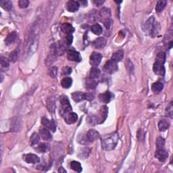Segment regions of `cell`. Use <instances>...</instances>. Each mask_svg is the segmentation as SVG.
<instances>
[{"mask_svg": "<svg viewBox=\"0 0 173 173\" xmlns=\"http://www.w3.org/2000/svg\"><path fill=\"white\" fill-rule=\"evenodd\" d=\"M119 136L117 132L105 135L102 139V147L104 150H112L117 145Z\"/></svg>", "mask_w": 173, "mask_h": 173, "instance_id": "1", "label": "cell"}, {"mask_svg": "<svg viewBox=\"0 0 173 173\" xmlns=\"http://www.w3.org/2000/svg\"><path fill=\"white\" fill-rule=\"evenodd\" d=\"M165 62H166V54H165V53L163 52L158 53L153 68V70L155 75L164 77L165 75V68L164 66Z\"/></svg>", "mask_w": 173, "mask_h": 173, "instance_id": "2", "label": "cell"}, {"mask_svg": "<svg viewBox=\"0 0 173 173\" xmlns=\"http://www.w3.org/2000/svg\"><path fill=\"white\" fill-rule=\"evenodd\" d=\"M143 29L146 33H149L150 35L154 37L159 33L160 26L158 22L155 21V18L153 16H151L145 22L143 26Z\"/></svg>", "mask_w": 173, "mask_h": 173, "instance_id": "3", "label": "cell"}, {"mask_svg": "<svg viewBox=\"0 0 173 173\" xmlns=\"http://www.w3.org/2000/svg\"><path fill=\"white\" fill-rule=\"evenodd\" d=\"M60 103L62 108L60 110L61 115L64 114V113L69 112L72 111V106L70 105L69 100L66 96H62L60 99Z\"/></svg>", "mask_w": 173, "mask_h": 173, "instance_id": "4", "label": "cell"}, {"mask_svg": "<svg viewBox=\"0 0 173 173\" xmlns=\"http://www.w3.org/2000/svg\"><path fill=\"white\" fill-rule=\"evenodd\" d=\"M104 70H105L106 73L108 74H114L118 70V67L117 62H114V61L111 60L108 61L106 62L105 65H104Z\"/></svg>", "mask_w": 173, "mask_h": 173, "instance_id": "5", "label": "cell"}, {"mask_svg": "<svg viewBox=\"0 0 173 173\" xmlns=\"http://www.w3.org/2000/svg\"><path fill=\"white\" fill-rule=\"evenodd\" d=\"M62 116L64 117V120L66 121V123H68V125L74 124V123H75L77 122L78 119V116L77 114L71 112L64 113Z\"/></svg>", "mask_w": 173, "mask_h": 173, "instance_id": "6", "label": "cell"}, {"mask_svg": "<svg viewBox=\"0 0 173 173\" xmlns=\"http://www.w3.org/2000/svg\"><path fill=\"white\" fill-rule=\"evenodd\" d=\"M102 59V55L98 52H93L90 56V64L94 67H96L100 64Z\"/></svg>", "mask_w": 173, "mask_h": 173, "instance_id": "7", "label": "cell"}, {"mask_svg": "<svg viewBox=\"0 0 173 173\" xmlns=\"http://www.w3.org/2000/svg\"><path fill=\"white\" fill-rule=\"evenodd\" d=\"M67 57L68 60L70 61H73V62H79L82 60V58L79 53L74 49H70L68 51Z\"/></svg>", "mask_w": 173, "mask_h": 173, "instance_id": "8", "label": "cell"}, {"mask_svg": "<svg viewBox=\"0 0 173 173\" xmlns=\"http://www.w3.org/2000/svg\"><path fill=\"white\" fill-rule=\"evenodd\" d=\"M87 20L89 22H96L99 21L100 20V12H98V11L96 9H92L87 14Z\"/></svg>", "mask_w": 173, "mask_h": 173, "instance_id": "9", "label": "cell"}, {"mask_svg": "<svg viewBox=\"0 0 173 173\" xmlns=\"http://www.w3.org/2000/svg\"><path fill=\"white\" fill-rule=\"evenodd\" d=\"M23 160L28 164H36L40 161L39 158L33 153H28L23 155Z\"/></svg>", "mask_w": 173, "mask_h": 173, "instance_id": "10", "label": "cell"}, {"mask_svg": "<svg viewBox=\"0 0 173 173\" xmlns=\"http://www.w3.org/2000/svg\"><path fill=\"white\" fill-rule=\"evenodd\" d=\"M114 98V95L110 91H106L104 94H101L99 95V100L102 103L108 104Z\"/></svg>", "mask_w": 173, "mask_h": 173, "instance_id": "11", "label": "cell"}, {"mask_svg": "<svg viewBox=\"0 0 173 173\" xmlns=\"http://www.w3.org/2000/svg\"><path fill=\"white\" fill-rule=\"evenodd\" d=\"M41 123H42V125L43 126L46 127L47 129H49V130L53 131V132H55L56 130V125H55L54 122L52 121V120H49L47 118L43 117L42 118V119H41Z\"/></svg>", "mask_w": 173, "mask_h": 173, "instance_id": "12", "label": "cell"}, {"mask_svg": "<svg viewBox=\"0 0 173 173\" xmlns=\"http://www.w3.org/2000/svg\"><path fill=\"white\" fill-rule=\"evenodd\" d=\"M87 137L89 141L93 142L100 139V135L98 131L94 130V129H90L87 133Z\"/></svg>", "mask_w": 173, "mask_h": 173, "instance_id": "13", "label": "cell"}, {"mask_svg": "<svg viewBox=\"0 0 173 173\" xmlns=\"http://www.w3.org/2000/svg\"><path fill=\"white\" fill-rule=\"evenodd\" d=\"M106 43H107V41L105 38L104 37H100L95 40L94 42L92 43V45L96 49H102L106 46Z\"/></svg>", "mask_w": 173, "mask_h": 173, "instance_id": "14", "label": "cell"}, {"mask_svg": "<svg viewBox=\"0 0 173 173\" xmlns=\"http://www.w3.org/2000/svg\"><path fill=\"white\" fill-rule=\"evenodd\" d=\"M168 153L164 149H157L155 152V156L158 160H159L161 162H164L166 160L167 158H168Z\"/></svg>", "mask_w": 173, "mask_h": 173, "instance_id": "15", "label": "cell"}, {"mask_svg": "<svg viewBox=\"0 0 173 173\" xmlns=\"http://www.w3.org/2000/svg\"><path fill=\"white\" fill-rule=\"evenodd\" d=\"M66 7H67L68 11L70 12H75L79 9L80 4L78 1H69L66 4Z\"/></svg>", "mask_w": 173, "mask_h": 173, "instance_id": "16", "label": "cell"}, {"mask_svg": "<svg viewBox=\"0 0 173 173\" xmlns=\"http://www.w3.org/2000/svg\"><path fill=\"white\" fill-rule=\"evenodd\" d=\"M40 135L41 136V137L43 138V139L46 140V141H49L52 139V134L49 132V129L47 128H41L39 131Z\"/></svg>", "mask_w": 173, "mask_h": 173, "instance_id": "17", "label": "cell"}, {"mask_svg": "<svg viewBox=\"0 0 173 173\" xmlns=\"http://www.w3.org/2000/svg\"><path fill=\"white\" fill-rule=\"evenodd\" d=\"M17 38V33L16 31H13L7 36L5 40V43L7 45H11L15 42Z\"/></svg>", "mask_w": 173, "mask_h": 173, "instance_id": "18", "label": "cell"}, {"mask_svg": "<svg viewBox=\"0 0 173 173\" xmlns=\"http://www.w3.org/2000/svg\"><path fill=\"white\" fill-rule=\"evenodd\" d=\"M62 30L63 33L67 35H72V33L75 31V28L71 24L69 23H64L62 25Z\"/></svg>", "mask_w": 173, "mask_h": 173, "instance_id": "19", "label": "cell"}, {"mask_svg": "<svg viewBox=\"0 0 173 173\" xmlns=\"http://www.w3.org/2000/svg\"><path fill=\"white\" fill-rule=\"evenodd\" d=\"M123 57H124V52L120 49V50H118L114 53L113 56L112 57V60L116 62H118L123 60Z\"/></svg>", "mask_w": 173, "mask_h": 173, "instance_id": "20", "label": "cell"}, {"mask_svg": "<svg viewBox=\"0 0 173 173\" xmlns=\"http://www.w3.org/2000/svg\"><path fill=\"white\" fill-rule=\"evenodd\" d=\"M170 127V123L165 119L161 120L158 123V129L160 131H165Z\"/></svg>", "mask_w": 173, "mask_h": 173, "instance_id": "21", "label": "cell"}, {"mask_svg": "<svg viewBox=\"0 0 173 173\" xmlns=\"http://www.w3.org/2000/svg\"><path fill=\"white\" fill-rule=\"evenodd\" d=\"M101 72L99 68L96 67H93L90 70L89 73V79H96L100 76Z\"/></svg>", "mask_w": 173, "mask_h": 173, "instance_id": "22", "label": "cell"}, {"mask_svg": "<svg viewBox=\"0 0 173 173\" xmlns=\"http://www.w3.org/2000/svg\"><path fill=\"white\" fill-rule=\"evenodd\" d=\"M164 88V85L161 82H155L151 85V90L154 93H159Z\"/></svg>", "mask_w": 173, "mask_h": 173, "instance_id": "23", "label": "cell"}, {"mask_svg": "<svg viewBox=\"0 0 173 173\" xmlns=\"http://www.w3.org/2000/svg\"><path fill=\"white\" fill-rule=\"evenodd\" d=\"M73 84V79L70 77H65L61 81V85L63 87V88L68 89L71 87Z\"/></svg>", "mask_w": 173, "mask_h": 173, "instance_id": "24", "label": "cell"}, {"mask_svg": "<svg viewBox=\"0 0 173 173\" xmlns=\"http://www.w3.org/2000/svg\"><path fill=\"white\" fill-rule=\"evenodd\" d=\"M47 110H49L50 112H54L55 108H56V103H55V100L53 98H49L47 100Z\"/></svg>", "mask_w": 173, "mask_h": 173, "instance_id": "25", "label": "cell"}, {"mask_svg": "<svg viewBox=\"0 0 173 173\" xmlns=\"http://www.w3.org/2000/svg\"><path fill=\"white\" fill-rule=\"evenodd\" d=\"M83 97H84V93L80 92V91H77V92H74L73 94H72V98L73 100L77 102H79L81 100H84Z\"/></svg>", "mask_w": 173, "mask_h": 173, "instance_id": "26", "label": "cell"}, {"mask_svg": "<svg viewBox=\"0 0 173 173\" xmlns=\"http://www.w3.org/2000/svg\"><path fill=\"white\" fill-rule=\"evenodd\" d=\"M91 30L92 33L96 35H100L102 33V27L99 24H94V25L91 26Z\"/></svg>", "mask_w": 173, "mask_h": 173, "instance_id": "27", "label": "cell"}, {"mask_svg": "<svg viewBox=\"0 0 173 173\" xmlns=\"http://www.w3.org/2000/svg\"><path fill=\"white\" fill-rule=\"evenodd\" d=\"M70 167L73 170L76 171L77 172H81L82 171V166L79 162L77 161H73L70 163Z\"/></svg>", "mask_w": 173, "mask_h": 173, "instance_id": "28", "label": "cell"}, {"mask_svg": "<svg viewBox=\"0 0 173 173\" xmlns=\"http://www.w3.org/2000/svg\"><path fill=\"white\" fill-rule=\"evenodd\" d=\"M100 16L103 17L104 19L110 18V16H111V12H110V9L108 7H103L101 9L100 12Z\"/></svg>", "mask_w": 173, "mask_h": 173, "instance_id": "29", "label": "cell"}, {"mask_svg": "<svg viewBox=\"0 0 173 173\" xmlns=\"http://www.w3.org/2000/svg\"><path fill=\"white\" fill-rule=\"evenodd\" d=\"M85 85H86V87L90 89H94L96 88L98 85V82L96 81H95L94 79H87L86 82H85Z\"/></svg>", "mask_w": 173, "mask_h": 173, "instance_id": "30", "label": "cell"}, {"mask_svg": "<svg viewBox=\"0 0 173 173\" xmlns=\"http://www.w3.org/2000/svg\"><path fill=\"white\" fill-rule=\"evenodd\" d=\"M89 153H90V149L89 148H83V149H81V151H79L78 156L81 159L87 158H88Z\"/></svg>", "mask_w": 173, "mask_h": 173, "instance_id": "31", "label": "cell"}, {"mask_svg": "<svg viewBox=\"0 0 173 173\" xmlns=\"http://www.w3.org/2000/svg\"><path fill=\"white\" fill-rule=\"evenodd\" d=\"M49 149V145L47 143H40L36 148V149L40 153H45Z\"/></svg>", "mask_w": 173, "mask_h": 173, "instance_id": "32", "label": "cell"}, {"mask_svg": "<svg viewBox=\"0 0 173 173\" xmlns=\"http://www.w3.org/2000/svg\"><path fill=\"white\" fill-rule=\"evenodd\" d=\"M107 114H108L107 106H104V107L101 108V110H100V116H101V118L100 119L101 120L100 123H104V120H105L106 118V117H107Z\"/></svg>", "mask_w": 173, "mask_h": 173, "instance_id": "33", "label": "cell"}, {"mask_svg": "<svg viewBox=\"0 0 173 173\" xmlns=\"http://www.w3.org/2000/svg\"><path fill=\"white\" fill-rule=\"evenodd\" d=\"M167 3L166 1H158L157 2L156 7H155V10L157 12H161L166 7Z\"/></svg>", "mask_w": 173, "mask_h": 173, "instance_id": "34", "label": "cell"}, {"mask_svg": "<svg viewBox=\"0 0 173 173\" xmlns=\"http://www.w3.org/2000/svg\"><path fill=\"white\" fill-rule=\"evenodd\" d=\"M0 4L3 9L7 11H10L12 8V3L10 1H1Z\"/></svg>", "mask_w": 173, "mask_h": 173, "instance_id": "35", "label": "cell"}, {"mask_svg": "<svg viewBox=\"0 0 173 173\" xmlns=\"http://www.w3.org/2000/svg\"><path fill=\"white\" fill-rule=\"evenodd\" d=\"M164 145H165L164 139L162 137H158L156 139L157 149H164Z\"/></svg>", "mask_w": 173, "mask_h": 173, "instance_id": "36", "label": "cell"}, {"mask_svg": "<svg viewBox=\"0 0 173 173\" xmlns=\"http://www.w3.org/2000/svg\"><path fill=\"white\" fill-rule=\"evenodd\" d=\"M39 135L37 133H33L31 137H30V142H31V145H37V144L39 142Z\"/></svg>", "mask_w": 173, "mask_h": 173, "instance_id": "37", "label": "cell"}, {"mask_svg": "<svg viewBox=\"0 0 173 173\" xmlns=\"http://www.w3.org/2000/svg\"><path fill=\"white\" fill-rule=\"evenodd\" d=\"M18 54H19L18 49H15V50L13 51L12 52H11L10 55H9V59H10V60L13 62H14L15 61H16L17 59H18Z\"/></svg>", "mask_w": 173, "mask_h": 173, "instance_id": "38", "label": "cell"}, {"mask_svg": "<svg viewBox=\"0 0 173 173\" xmlns=\"http://www.w3.org/2000/svg\"><path fill=\"white\" fill-rule=\"evenodd\" d=\"M100 119L96 116H91L88 118V123L91 125H96L99 123Z\"/></svg>", "mask_w": 173, "mask_h": 173, "instance_id": "39", "label": "cell"}, {"mask_svg": "<svg viewBox=\"0 0 173 173\" xmlns=\"http://www.w3.org/2000/svg\"><path fill=\"white\" fill-rule=\"evenodd\" d=\"M49 75L51 77L56 78L58 75V68L56 66H52L49 69Z\"/></svg>", "mask_w": 173, "mask_h": 173, "instance_id": "40", "label": "cell"}, {"mask_svg": "<svg viewBox=\"0 0 173 173\" xmlns=\"http://www.w3.org/2000/svg\"><path fill=\"white\" fill-rule=\"evenodd\" d=\"M172 110H173V106H172V102H171L166 109V115L167 116L170 117V118H172V114H173Z\"/></svg>", "mask_w": 173, "mask_h": 173, "instance_id": "41", "label": "cell"}, {"mask_svg": "<svg viewBox=\"0 0 173 173\" xmlns=\"http://www.w3.org/2000/svg\"><path fill=\"white\" fill-rule=\"evenodd\" d=\"M1 67L3 68H7L9 66V62L7 58H5V57L1 56Z\"/></svg>", "mask_w": 173, "mask_h": 173, "instance_id": "42", "label": "cell"}, {"mask_svg": "<svg viewBox=\"0 0 173 173\" xmlns=\"http://www.w3.org/2000/svg\"><path fill=\"white\" fill-rule=\"evenodd\" d=\"M29 1L28 0H20L18 5L20 8H26L29 5Z\"/></svg>", "mask_w": 173, "mask_h": 173, "instance_id": "43", "label": "cell"}, {"mask_svg": "<svg viewBox=\"0 0 173 173\" xmlns=\"http://www.w3.org/2000/svg\"><path fill=\"white\" fill-rule=\"evenodd\" d=\"M94 98L95 97L94 94H90V93H85V94H84V97H83L84 100H86L87 101H92L94 100Z\"/></svg>", "mask_w": 173, "mask_h": 173, "instance_id": "44", "label": "cell"}, {"mask_svg": "<svg viewBox=\"0 0 173 173\" xmlns=\"http://www.w3.org/2000/svg\"><path fill=\"white\" fill-rule=\"evenodd\" d=\"M62 75H68L72 73V68L68 66H65L62 68Z\"/></svg>", "mask_w": 173, "mask_h": 173, "instance_id": "45", "label": "cell"}, {"mask_svg": "<svg viewBox=\"0 0 173 173\" xmlns=\"http://www.w3.org/2000/svg\"><path fill=\"white\" fill-rule=\"evenodd\" d=\"M73 37L72 35H66V41L65 43H66V45H70L72 44V43H73Z\"/></svg>", "mask_w": 173, "mask_h": 173, "instance_id": "46", "label": "cell"}, {"mask_svg": "<svg viewBox=\"0 0 173 173\" xmlns=\"http://www.w3.org/2000/svg\"><path fill=\"white\" fill-rule=\"evenodd\" d=\"M104 22V25H105L106 28H110L112 24V20H110V18H106V19H104L103 22Z\"/></svg>", "mask_w": 173, "mask_h": 173, "instance_id": "47", "label": "cell"}, {"mask_svg": "<svg viewBox=\"0 0 173 173\" xmlns=\"http://www.w3.org/2000/svg\"><path fill=\"white\" fill-rule=\"evenodd\" d=\"M104 3V1H102V0H96V1H94V3L97 6H100V5H102Z\"/></svg>", "mask_w": 173, "mask_h": 173, "instance_id": "48", "label": "cell"}, {"mask_svg": "<svg viewBox=\"0 0 173 173\" xmlns=\"http://www.w3.org/2000/svg\"><path fill=\"white\" fill-rule=\"evenodd\" d=\"M58 171L60 172H66V171L64 170V169H63V168L62 167H61V168H60V169H59Z\"/></svg>", "mask_w": 173, "mask_h": 173, "instance_id": "49", "label": "cell"}, {"mask_svg": "<svg viewBox=\"0 0 173 173\" xmlns=\"http://www.w3.org/2000/svg\"><path fill=\"white\" fill-rule=\"evenodd\" d=\"M1 82H2V81H3V75H1Z\"/></svg>", "mask_w": 173, "mask_h": 173, "instance_id": "50", "label": "cell"}]
</instances>
